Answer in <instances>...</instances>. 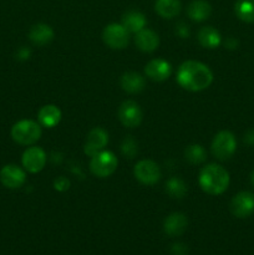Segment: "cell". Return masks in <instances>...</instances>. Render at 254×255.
<instances>
[{
  "mask_svg": "<svg viewBox=\"0 0 254 255\" xmlns=\"http://www.w3.org/2000/svg\"><path fill=\"white\" fill-rule=\"evenodd\" d=\"M198 39L199 44L202 45L206 49H216L221 45L222 37L221 34L217 29H214L213 26H204L202 27L198 31Z\"/></svg>",
  "mask_w": 254,
  "mask_h": 255,
  "instance_id": "obj_21",
  "label": "cell"
},
{
  "mask_svg": "<svg viewBox=\"0 0 254 255\" xmlns=\"http://www.w3.org/2000/svg\"><path fill=\"white\" fill-rule=\"evenodd\" d=\"M172 255H187L188 254V248L183 243H174L171 247Z\"/></svg>",
  "mask_w": 254,
  "mask_h": 255,
  "instance_id": "obj_28",
  "label": "cell"
},
{
  "mask_svg": "<svg viewBox=\"0 0 254 255\" xmlns=\"http://www.w3.org/2000/svg\"><path fill=\"white\" fill-rule=\"evenodd\" d=\"M54 187L56 191L59 192H65L70 188V181L66 177H57L54 181Z\"/></svg>",
  "mask_w": 254,
  "mask_h": 255,
  "instance_id": "obj_27",
  "label": "cell"
},
{
  "mask_svg": "<svg viewBox=\"0 0 254 255\" xmlns=\"http://www.w3.org/2000/svg\"><path fill=\"white\" fill-rule=\"evenodd\" d=\"M107 142H109V133L101 127H95L87 134L84 146L85 154H87L89 157H94L99 152L104 151Z\"/></svg>",
  "mask_w": 254,
  "mask_h": 255,
  "instance_id": "obj_11",
  "label": "cell"
},
{
  "mask_svg": "<svg viewBox=\"0 0 254 255\" xmlns=\"http://www.w3.org/2000/svg\"><path fill=\"white\" fill-rule=\"evenodd\" d=\"M188 226V219L183 213H172L164 219L163 231L169 237H179Z\"/></svg>",
  "mask_w": 254,
  "mask_h": 255,
  "instance_id": "obj_14",
  "label": "cell"
},
{
  "mask_svg": "<svg viewBox=\"0 0 254 255\" xmlns=\"http://www.w3.org/2000/svg\"><path fill=\"white\" fill-rule=\"evenodd\" d=\"M229 208L237 218H248L254 213V194L248 191L239 192L231 201Z\"/></svg>",
  "mask_w": 254,
  "mask_h": 255,
  "instance_id": "obj_9",
  "label": "cell"
},
{
  "mask_svg": "<svg viewBox=\"0 0 254 255\" xmlns=\"http://www.w3.org/2000/svg\"><path fill=\"white\" fill-rule=\"evenodd\" d=\"M133 174L137 181L141 182L142 184L152 186L156 184L161 179V169L156 162L151 159H142L134 166Z\"/></svg>",
  "mask_w": 254,
  "mask_h": 255,
  "instance_id": "obj_7",
  "label": "cell"
},
{
  "mask_svg": "<svg viewBox=\"0 0 254 255\" xmlns=\"http://www.w3.org/2000/svg\"><path fill=\"white\" fill-rule=\"evenodd\" d=\"M120 85H121L122 90L128 92V94H138V92L143 91L146 81L141 74L129 71L122 75L121 79H120Z\"/></svg>",
  "mask_w": 254,
  "mask_h": 255,
  "instance_id": "obj_16",
  "label": "cell"
},
{
  "mask_svg": "<svg viewBox=\"0 0 254 255\" xmlns=\"http://www.w3.org/2000/svg\"><path fill=\"white\" fill-rule=\"evenodd\" d=\"M37 120H39V124L41 126L52 128L56 125H59L60 120H61V111L55 105H45L39 110Z\"/></svg>",
  "mask_w": 254,
  "mask_h": 255,
  "instance_id": "obj_18",
  "label": "cell"
},
{
  "mask_svg": "<svg viewBox=\"0 0 254 255\" xmlns=\"http://www.w3.org/2000/svg\"><path fill=\"white\" fill-rule=\"evenodd\" d=\"M251 183H252V186L254 187V169H253V172L251 173Z\"/></svg>",
  "mask_w": 254,
  "mask_h": 255,
  "instance_id": "obj_33",
  "label": "cell"
},
{
  "mask_svg": "<svg viewBox=\"0 0 254 255\" xmlns=\"http://www.w3.org/2000/svg\"><path fill=\"white\" fill-rule=\"evenodd\" d=\"M212 153L219 161H227L237 149V139L231 131H221L214 136L212 142Z\"/></svg>",
  "mask_w": 254,
  "mask_h": 255,
  "instance_id": "obj_5",
  "label": "cell"
},
{
  "mask_svg": "<svg viewBox=\"0 0 254 255\" xmlns=\"http://www.w3.org/2000/svg\"><path fill=\"white\" fill-rule=\"evenodd\" d=\"M166 192L172 198H183L187 193V186L178 177H172L166 183Z\"/></svg>",
  "mask_w": 254,
  "mask_h": 255,
  "instance_id": "obj_24",
  "label": "cell"
},
{
  "mask_svg": "<svg viewBox=\"0 0 254 255\" xmlns=\"http://www.w3.org/2000/svg\"><path fill=\"white\" fill-rule=\"evenodd\" d=\"M177 34H178L181 37H187L189 35L188 26H187L184 22H179V24L177 25Z\"/></svg>",
  "mask_w": 254,
  "mask_h": 255,
  "instance_id": "obj_29",
  "label": "cell"
},
{
  "mask_svg": "<svg viewBox=\"0 0 254 255\" xmlns=\"http://www.w3.org/2000/svg\"><path fill=\"white\" fill-rule=\"evenodd\" d=\"M244 142L248 144H254V131L247 132L246 137H244Z\"/></svg>",
  "mask_w": 254,
  "mask_h": 255,
  "instance_id": "obj_32",
  "label": "cell"
},
{
  "mask_svg": "<svg viewBox=\"0 0 254 255\" xmlns=\"http://www.w3.org/2000/svg\"><path fill=\"white\" fill-rule=\"evenodd\" d=\"M117 115H119V120L121 121V124L127 128H134V127L139 126L142 117H143L139 105L131 100L122 102L121 106L119 107Z\"/></svg>",
  "mask_w": 254,
  "mask_h": 255,
  "instance_id": "obj_8",
  "label": "cell"
},
{
  "mask_svg": "<svg viewBox=\"0 0 254 255\" xmlns=\"http://www.w3.org/2000/svg\"><path fill=\"white\" fill-rule=\"evenodd\" d=\"M22 167L30 173H37L46 164V153L42 148L36 146L29 147L25 149L21 157Z\"/></svg>",
  "mask_w": 254,
  "mask_h": 255,
  "instance_id": "obj_10",
  "label": "cell"
},
{
  "mask_svg": "<svg viewBox=\"0 0 254 255\" xmlns=\"http://www.w3.org/2000/svg\"><path fill=\"white\" fill-rule=\"evenodd\" d=\"M30 54H31V51H30L27 47H20V49L17 50L16 57L19 60H27L30 57Z\"/></svg>",
  "mask_w": 254,
  "mask_h": 255,
  "instance_id": "obj_30",
  "label": "cell"
},
{
  "mask_svg": "<svg viewBox=\"0 0 254 255\" xmlns=\"http://www.w3.org/2000/svg\"><path fill=\"white\" fill-rule=\"evenodd\" d=\"M229 173L227 169L219 164L212 163L202 168L199 173L198 183L201 188L206 193L211 196H218V194L224 193L229 186Z\"/></svg>",
  "mask_w": 254,
  "mask_h": 255,
  "instance_id": "obj_2",
  "label": "cell"
},
{
  "mask_svg": "<svg viewBox=\"0 0 254 255\" xmlns=\"http://www.w3.org/2000/svg\"><path fill=\"white\" fill-rule=\"evenodd\" d=\"M102 39L105 44L114 50H121L128 45L129 32L122 26V24H110L107 25L102 32Z\"/></svg>",
  "mask_w": 254,
  "mask_h": 255,
  "instance_id": "obj_6",
  "label": "cell"
},
{
  "mask_svg": "<svg viewBox=\"0 0 254 255\" xmlns=\"http://www.w3.org/2000/svg\"><path fill=\"white\" fill-rule=\"evenodd\" d=\"M121 152L124 156L127 157V158H133L137 154V152H138L136 139L132 136H127L126 138L124 139V142L121 143Z\"/></svg>",
  "mask_w": 254,
  "mask_h": 255,
  "instance_id": "obj_26",
  "label": "cell"
},
{
  "mask_svg": "<svg viewBox=\"0 0 254 255\" xmlns=\"http://www.w3.org/2000/svg\"><path fill=\"white\" fill-rule=\"evenodd\" d=\"M11 137L22 146L34 144L41 137V125L32 120H21L12 126Z\"/></svg>",
  "mask_w": 254,
  "mask_h": 255,
  "instance_id": "obj_3",
  "label": "cell"
},
{
  "mask_svg": "<svg viewBox=\"0 0 254 255\" xmlns=\"http://www.w3.org/2000/svg\"><path fill=\"white\" fill-rule=\"evenodd\" d=\"M226 47H228V49H237L238 47V40H236L234 37H229V39H227L226 41Z\"/></svg>",
  "mask_w": 254,
  "mask_h": 255,
  "instance_id": "obj_31",
  "label": "cell"
},
{
  "mask_svg": "<svg viewBox=\"0 0 254 255\" xmlns=\"http://www.w3.org/2000/svg\"><path fill=\"white\" fill-rule=\"evenodd\" d=\"M146 22V17L142 12L137 11V10H131V11H127L126 14H124L121 24L128 32L137 34L142 29H144Z\"/></svg>",
  "mask_w": 254,
  "mask_h": 255,
  "instance_id": "obj_19",
  "label": "cell"
},
{
  "mask_svg": "<svg viewBox=\"0 0 254 255\" xmlns=\"http://www.w3.org/2000/svg\"><path fill=\"white\" fill-rule=\"evenodd\" d=\"M212 12V7L206 0H193L187 7V14L193 21H204L209 17Z\"/></svg>",
  "mask_w": 254,
  "mask_h": 255,
  "instance_id": "obj_20",
  "label": "cell"
},
{
  "mask_svg": "<svg viewBox=\"0 0 254 255\" xmlns=\"http://www.w3.org/2000/svg\"><path fill=\"white\" fill-rule=\"evenodd\" d=\"M234 11L242 21L254 22V0H238Z\"/></svg>",
  "mask_w": 254,
  "mask_h": 255,
  "instance_id": "obj_23",
  "label": "cell"
},
{
  "mask_svg": "<svg viewBox=\"0 0 254 255\" xmlns=\"http://www.w3.org/2000/svg\"><path fill=\"white\" fill-rule=\"evenodd\" d=\"M134 42L137 47L143 52H152L158 47L159 37L153 30L151 29H142L134 36Z\"/></svg>",
  "mask_w": 254,
  "mask_h": 255,
  "instance_id": "obj_15",
  "label": "cell"
},
{
  "mask_svg": "<svg viewBox=\"0 0 254 255\" xmlns=\"http://www.w3.org/2000/svg\"><path fill=\"white\" fill-rule=\"evenodd\" d=\"M119 166L117 157L110 151H101L94 157L90 162V171L99 178H106L115 173Z\"/></svg>",
  "mask_w": 254,
  "mask_h": 255,
  "instance_id": "obj_4",
  "label": "cell"
},
{
  "mask_svg": "<svg viewBox=\"0 0 254 255\" xmlns=\"http://www.w3.org/2000/svg\"><path fill=\"white\" fill-rule=\"evenodd\" d=\"M30 41L37 46H44L54 39V30L46 24H36L29 31Z\"/></svg>",
  "mask_w": 254,
  "mask_h": 255,
  "instance_id": "obj_17",
  "label": "cell"
},
{
  "mask_svg": "<svg viewBox=\"0 0 254 255\" xmlns=\"http://www.w3.org/2000/svg\"><path fill=\"white\" fill-rule=\"evenodd\" d=\"M26 181V174L16 164H6L0 169V182L9 189H17Z\"/></svg>",
  "mask_w": 254,
  "mask_h": 255,
  "instance_id": "obj_12",
  "label": "cell"
},
{
  "mask_svg": "<svg viewBox=\"0 0 254 255\" xmlns=\"http://www.w3.org/2000/svg\"><path fill=\"white\" fill-rule=\"evenodd\" d=\"M184 157L192 164H201L206 161V149L201 144H191L184 151Z\"/></svg>",
  "mask_w": 254,
  "mask_h": 255,
  "instance_id": "obj_25",
  "label": "cell"
},
{
  "mask_svg": "<svg viewBox=\"0 0 254 255\" xmlns=\"http://www.w3.org/2000/svg\"><path fill=\"white\" fill-rule=\"evenodd\" d=\"M213 74L207 65L194 60H188L179 66L177 71V82L187 91L198 92L211 86Z\"/></svg>",
  "mask_w": 254,
  "mask_h": 255,
  "instance_id": "obj_1",
  "label": "cell"
},
{
  "mask_svg": "<svg viewBox=\"0 0 254 255\" xmlns=\"http://www.w3.org/2000/svg\"><path fill=\"white\" fill-rule=\"evenodd\" d=\"M154 9L159 16L164 19H172L181 11V1L179 0H157Z\"/></svg>",
  "mask_w": 254,
  "mask_h": 255,
  "instance_id": "obj_22",
  "label": "cell"
},
{
  "mask_svg": "<svg viewBox=\"0 0 254 255\" xmlns=\"http://www.w3.org/2000/svg\"><path fill=\"white\" fill-rule=\"evenodd\" d=\"M144 74L148 79L161 82L168 79L172 74V66L167 60L153 59L144 67Z\"/></svg>",
  "mask_w": 254,
  "mask_h": 255,
  "instance_id": "obj_13",
  "label": "cell"
}]
</instances>
